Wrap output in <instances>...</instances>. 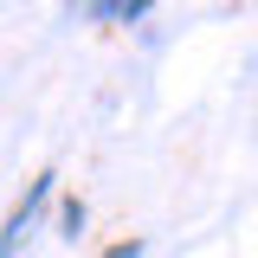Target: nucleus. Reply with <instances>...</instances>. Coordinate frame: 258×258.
<instances>
[{
    "instance_id": "obj_1",
    "label": "nucleus",
    "mask_w": 258,
    "mask_h": 258,
    "mask_svg": "<svg viewBox=\"0 0 258 258\" xmlns=\"http://www.w3.org/2000/svg\"><path fill=\"white\" fill-rule=\"evenodd\" d=\"M52 187H58V174L45 168V174H39V181H32V187H26V200H20V207L7 213V226H0V258H13V245H20V232H26L32 220H39V207L52 200Z\"/></svg>"
},
{
    "instance_id": "obj_2",
    "label": "nucleus",
    "mask_w": 258,
    "mask_h": 258,
    "mask_svg": "<svg viewBox=\"0 0 258 258\" xmlns=\"http://www.w3.org/2000/svg\"><path fill=\"white\" fill-rule=\"evenodd\" d=\"M58 232H64V239L84 232V200H64V207H58Z\"/></svg>"
},
{
    "instance_id": "obj_3",
    "label": "nucleus",
    "mask_w": 258,
    "mask_h": 258,
    "mask_svg": "<svg viewBox=\"0 0 258 258\" xmlns=\"http://www.w3.org/2000/svg\"><path fill=\"white\" fill-rule=\"evenodd\" d=\"M91 20H123V0H91Z\"/></svg>"
},
{
    "instance_id": "obj_4",
    "label": "nucleus",
    "mask_w": 258,
    "mask_h": 258,
    "mask_svg": "<svg viewBox=\"0 0 258 258\" xmlns=\"http://www.w3.org/2000/svg\"><path fill=\"white\" fill-rule=\"evenodd\" d=\"M103 258H142V239H116V245H110Z\"/></svg>"
},
{
    "instance_id": "obj_5",
    "label": "nucleus",
    "mask_w": 258,
    "mask_h": 258,
    "mask_svg": "<svg viewBox=\"0 0 258 258\" xmlns=\"http://www.w3.org/2000/svg\"><path fill=\"white\" fill-rule=\"evenodd\" d=\"M149 7H155V0H123V20H129V26H136V20H142Z\"/></svg>"
}]
</instances>
